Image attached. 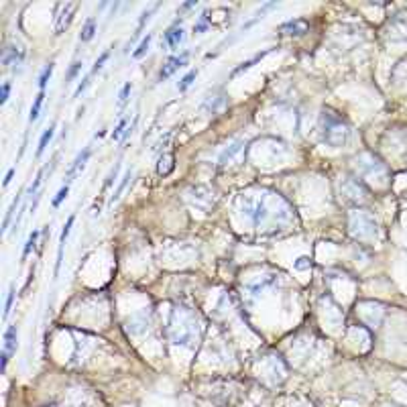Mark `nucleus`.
I'll use <instances>...</instances> for the list:
<instances>
[{"instance_id":"obj_1","label":"nucleus","mask_w":407,"mask_h":407,"mask_svg":"<svg viewBox=\"0 0 407 407\" xmlns=\"http://www.w3.org/2000/svg\"><path fill=\"white\" fill-rule=\"evenodd\" d=\"M320 124H322V137H324V141L328 143V145L340 147L342 143H346L348 128H346V124L342 122L340 116H336L330 110H324L322 118H320Z\"/></svg>"},{"instance_id":"obj_2","label":"nucleus","mask_w":407,"mask_h":407,"mask_svg":"<svg viewBox=\"0 0 407 407\" xmlns=\"http://www.w3.org/2000/svg\"><path fill=\"white\" fill-rule=\"evenodd\" d=\"M188 59H190V51H184L182 55H175V57H169L167 61H165V65L161 67V71H159V77H157V81H165V79H169L177 69H182L184 65H188Z\"/></svg>"},{"instance_id":"obj_3","label":"nucleus","mask_w":407,"mask_h":407,"mask_svg":"<svg viewBox=\"0 0 407 407\" xmlns=\"http://www.w3.org/2000/svg\"><path fill=\"white\" fill-rule=\"evenodd\" d=\"M57 11H59V15H57V19H55V35H61V33L69 27V23H71V19H73V15H75V11H77V3L59 5Z\"/></svg>"},{"instance_id":"obj_4","label":"nucleus","mask_w":407,"mask_h":407,"mask_svg":"<svg viewBox=\"0 0 407 407\" xmlns=\"http://www.w3.org/2000/svg\"><path fill=\"white\" fill-rule=\"evenodd\" d=\"M17 344H19V332L17 326H9L5 332V348H3V371H7V365L11 360V356L17 352Z\"/></svg>"},{"instance_id":"obj_5","label":"nucleus","mask_w":407,"mask_h":407,"mask_svg":"<svg viewBox=\"0 0 407 407\" xmlns=\"http://www.w3.org/2000/svg\"><path fill=\"white\" fill-rule=\"evenodd\" d=\"M90 155H92V147H90V145H88V147H84V151H79V153H77V157L73 159V163H71L69 169H67L65 184H71V182L75 179V175H77V173L84 171V167H86V163H88Z\"/></svg>"},{"instance_id":"obj_6","label":"nucleus","mask_w":407,"mask_h":407,"mask_svg":"<svg viewBox=\"0 0 407 407\" xmlns=\"http://www.w3.org/2000/svg\"><path fill=\"white\" fill-rule=\"evenodd\" d=\"M271 51H273V49H265V51L257 53L255 57H251V59H247V61H242V63H240L238 67H234V69H232V73H230V79H232V77H236V75H240L242 71H249V69H251V67H253L255 63H259V61H261L263 57H267V55H269Z\"/></svg>"},{"instance_id":"obj_7","label":"nucleus","mask_w":407,"mask_h":407,"mask_svg":"<svg viewBox=\"0 0 407 407\" xmlns=\"http://www.w3.org/2000/svg\"><path fill=\"white\" fill-rule=\"evenodd\" d=\"M182 41H184V31L177 27H171L165 35H163V43H165V47H169V49H175Z\"/></svg>"},{"instance_id":"obj_8","label":"nucleus","mask_w":407,"mask_h":407,"mask_svg":"<svg viewBox=\"0 0 407 407\" xmlns=\"http://www.w3.org/2000/svg\"><path fill=\"white\" fill-rule=\"evenodd\" d=\"M130 177H132V169H126V173L120 177V184L116 186V190L112 192V196H110V202H108V206H114L118 200H120V196H122V192L126 190V186H128V182H130Z\"/></svg>"},{"instance_id":"obj_9","label":"nucleus","mask_w":407,"mask_h":407,"mask_svg":"<svg viewBox=\"0 0 407 407\" xmlns=\"http://www.w3.org/2000/svg\"><path fill=\"white\" fill-rule=\"evenodd\" d=\"M23 196H25V190H21V192L17 194V198L13 200V204L9 206V210H7V214H5V222H3V232H7V230L11 228V222H13L15 210H17V208H19V204L23 202Z\"/></svg>"},{"instance_id":"obj_10","label":"nucleus","mask_w":407,"mask_h":407,"mask_svg":"<svg viewBox=\"0 0 407 407\" xmlns=\"http://www.w3.org/2000/svg\"><path fill=\"white\" fill-rule=\"evenodd\" d=\"M159 9V5H155V7H151V9H147L143 15H141V19H139V25H137V31H134V35L130 37V41H128V47H130V43H134L137 39H139V35L143 33V29H145V25L149 23V19H151V15L155 13Z\"/></svg>"},{"instance_id":"obj_11","label":"nucleus","mask_w":407,"mask_h":407,"mask_svg":"<svg viewBox=\"0 0 407 407\" xmlns=\"http://www.w3.org/2000/svg\"><path fill=\"white\" fill-rule=\"evenodd\" d=\"M53 134H55V122H51L49 124V128L47 130H43V134H41V139H39V145H37V159L45 153V149H47V145L51 143V139H53Z\"/></svg>"},{"instance_id":"obj_12","label":"nucleus","mask_w":407,"mask_h":407,"mask_svg":"<svg viewBox=\"0 0 407 407\" xmlns=\"http://www.w3.org/2000/svg\"><path fill=\"white\" fill-rule=\"evenodd\" d=\"M23 57H25L23 51H19L17 47H9V49H5L3 63H5V65H19V63L23 61Z\"/></svg>"},{"instance_id":"obj_13","label":"nucleus","mask_w":407,"mask_h":407,"mask_svg":"<svg viewBox=\"0 0 407 407\" xmlns=\"http://www.w3.org/2000/svg\"><path fill=\"white\" fill-rule=\"evenodd\" d=\"M94 35H96V19L90 17V19L84 23V29H81V33H79V41H81V43L92 41Z\"/></svg>"},{"instance_id":"obj_14","label":"nucleus","mask_w":407,"mask_h":407,"mask_svg":"<svg viewBox=\"0 0 407 407\" xmlns=\"http://www.w3.org/2000/svg\"><path fill=\"white\" fill-rule=\"evenodd\" d=\"M281 31H291L289 35H301L307 31V23L305 21H289V23L281 25Z\"/></svg>"},{"instance_id":"obj_15","label":"nucleus","mask_w":407,"mask_h":407,"mask_svg":"<svg viewBox=\"0 0 407 407\" xmlns=\"http://www.w3.org/2000/svg\"><path fill=\"white\" fill-rule=\"evenodd\" d=\"M43 102H45V92H39V94H37V98H35V102H33V106H31L29 122H35V120L39 118V114H41V108H43Z\"/></svg>"},{"instance_id":"obj_16","label":"nucleus","mask_w":407,"mask_h":407,"mask_svg":"<svg viewBox=\"0 0 407 407\" xmlns=\"http://www.w3.org/2000/svg\"><path fill=\"white\" fill-rule=\"evenodd\" d=\"M39 230H33L31 234H29V238H27V242H25V249H23V257H21V261L25 263L27 261V257L31 255V251L35 249V244H37V238H39Z\"/></svg>"},{"instance_id":"obj_17","label":"nucleus","mask_w":407,"mask_h":407,"mask_svg":"<svg viewBox=\"0 0 407 407\" xmlns=\"http://www.w3.org/2000/svg\"><path fill=\"white\" fill-rule=\"evenodd\" d=\"M53 69H55V63H49V65H45L43 67V71L39 73V92H45V86H47V81L51 79V75H53Z\"/></svg>"},{"instance_id":"obj_18","label":"nucleus","mask_w":407,"mask_h":407,"mask_svg":"<svg viewBox=\"0 0 407 407\" xmlns=\"http://www.w3.org/2000/svg\"><path fill=\"white\" fill-rule=\"evenodd\" d=\"M151 41H153V33H147V37H143V41L139 43V47H137V51L132 53V57H134V59H141V57H145V55H147V51H149V45H151Z\"/></svg>"},{"instance_id":"obj_19","label":"nucleus","mask_w":407,"mask_h":407,"mask_svg":"<svg viewBox=\"0 0 407 407\" xmlns=\"http://www.w3.org/2000/svg\"><path fill=\"white\" fill-rule=\"evenodd\" d=\"M198 77V69H192V71H188L184 77H182V81L177 84V90L179 92H188V88L194 84V79Z\"/></svg>"},{"instance_id":"obj_20","label":"nucleus","mask_w":407,"mask_h":407,"mask_svg":"<svg viewBox=\"0 0 407 407\" xmlns=\"http://www.w3.org/2000/svg\"><path fill=\"white\" fill-rule=\"evenodd\" d=\"M128 116H122L120 120H118V124L114 126V130H112V141H118L120 137H124V132H126V128H128Z\"/></svg>"},{"instance_id":"obj_21","label":"nucleus","mask_w":407,"mask_h":407,"mask_svg":"<svg viewBox=\"0 0 407 407\" xmlns=\"http://www.w3.org/2000/svg\"><path fill=\"white\" fill-rule=\"evenodd\" d=\"M130 92H132V84H130V81H126V84L122 86V90H120V94H118V108H124L128 104Z\"/></svg>"},{"instance_id":"obj_22","label":"nucleus","mask_w":407,"mask_h":407,"mask_svg":"<svg viewBox=\"0 0 407 407\" xmlns=\"http://www.w3.org/2000/svg\"><path fill=\"white\" fill-rule=\"evenodd\" d=\"M45 171H47V167L39 169V173H37L35 182H33V184L29 186V190H27V194H29V196H37V194H39V188H41V184H43V175H45Z\"/></svg>"},{"instance_id":"obj_23","label":"nucleus","mask_w":407,"mask_h":407,"mask_svg":"<svg viewBox=\"0 0 407 407\" xmlns=\"http://www.w3.org/2000/svg\"><path fill=\"white\" fill-rule=\"evenodd\" d=\"M67 194H69V184H65V186H63V188H61V190H59V192H57V196H55V198H53V202H51V206H53V208H55V210H57V208H59V206H61V204H63V200H65V198H67Z\"/></svg>"},{"instance_id":"obj_24","label":"nucleus","mask_w":407,"mask_h":407,"mask_svg":"<svg viewBox=\"0 0 407 407\" xmlns=\"http://www.w3.org/2000/svg\"><path fill=\"white\" fill-rule=\"evenodd\" d=\"M108 57H110V51H102L100 53V57L96 59V63H94V67H92V71H90V75H96L102 67H104V63L108 61Z\"/></svg>"},{"instance_id":"obj_25","label":"nucleus","mask_w":407,"mask_h":407,"mask_svg":"<svg viewBox=\"0 0 407 407\" xmlns=\"http://www.w3.org/2000/svg\"><path fill=\"white\" fill-rule=\"evenodd\" d=\"M73 222H75V216L71 214V216L67 218V222L63 224V230H61V236H59V244H65V240H67V236H69V232H71Z\"/></svg>"},{"instance_id":"obj_26","label":"nucleus","mask_w":407,"mask_h":407,"mask_svg":"<svg viewBox=\"0 0 407 407\" xmlns=\"http://www.w3.org/2000/svg\"><path fill=\"white\" fill-rule=\"evenodd\" d=\"M90 79H92V75L88 73V75H86L84 79L79 81V86H77V88H75V92H73V100H75V98H79L81 94H84V92L88 90V86H90Z\"/></svg>"},{"instance_id":"obj_27","label":"nucleus","mask_w":407,"mask_h":407,"mask_svg":"<svg viewBox=\"0 0 407 407\" xmlns=\"http://www.w3.org/2000/svg\"><path fill=\"white\" fill-rule=\"evenodd\" d=\"M81 71V63L79 61H73L71 63V67H69V71H67V75H65V84H69V81H73L75 77H77V73Z\"/></svg>"},{"instance_id":"obj_28","label":"nucleus","mask_w":407,"mask_h":407,"mask_svg":"<svg viewBox=\"0 0 407 407\" xmlns=\"http://www.w3.org/2000/svg\"><path fill=\"white\" fill-rule=\"evenodd\" d=\"M13 303H15V285H11L9 293H7V303H5V320L9 318L11 309H13Z\"/></svg>"},{"instance_id":"obj_29","label":"nucleus","mask_w":407,"mask_h":407,"mask_svg":"<svg viewBox=\"0 0 407 407\" xmlns=\"http://www.w3.org/2000/svg\"><path fill=\"white\" fill-rule=\"evenodd\" d=\"M11 88H13L11 81H5L3 84V88H0V104H7V100L11 96Z\"/></svg>"},{"instance_id":"obj_30","label":"nucleus","mask_w":407,"mask_h":407,"mask_svg":"<svg viewBox=\"0 0 407 407\" xmlns=\"http://www.w3.org/2000/svg\"><path fill=\"white\" fill-rule=\"evenodd\" d=\"M206 29H208V13H202L200 21H198L196 27H194V33H204Z\"/></svg>"},{"instance_id":"obj_31","label":"nucleus","mask_w":407,"mask_h":407,"mask_svg":"<svg viewBox=\"0 0 407 407\" xmlns=\"http://www.w3.org/2000/svg\"><path fill=\"white\" fill-rule=\"evenodd\" d=\"M240 145H242V141H238L236 145H232L230 149H226V151L220 155V163H226V159H230V157H232V155H234V153L240 149Z\"/></svg>"},{"instance_id":"obj_32","label":"nucleus","mask_w":407,"mask_h":407,"mask_svg":"<svg viewBox=\"0 0 407 407\" xmlns=\"http://www.w3.org/2000/svg\"><path fill=\"white\" fill-rule=\"evenodd\" d=\"M118 169H120V163H116V165H114V169H112V171L108 173V177H106V184H104V192H106V190H108V188H110V186H112V184L116 182V175H118Z\"/></svg>"},{"instance_id":"obj_33","label":"nucleus","mask_w":407,"mask_h":407,"mask_svg":"<svg viewBox=\"0 0 407 407\" xmlns=\"http://www.w3.org/2000/svg\"><path fill=\"white\" fill-rule=\"evenodd\" d=\"M61 261H63V244H59V249H57V263H55V279L59 277V271H61Z\"/></svg>"},{"instance_id":"obj_34","label":"nucleus","mask_w":407,"mask_h":407,"mask_svg":"<svg viewBox=\"0 0 407 407\" xmlns=\"http://www.w3.org/2000/svg\"><path fill=\"white\" fill-rule=\"evenodd\" d=\"M13 177H15V167H11V169H9V173H7V177H5V188H7V186L13 182Z\"/></svg>"},{"instance_id":"obj_35","label":"nucleus","mask_w":407,"mask_h":407,"mask_svg":"<svg viewBox=\"0 0 407 407\" xmlns=\"http://www.w3.org/2000/svg\"><path fill=\"white\" fill-rule=\"evenodd\" d=\"M39 200H41V194H37V196H35V200H33V204H31V214H35V210H37V204H39Z\"/></svg>"},{"instance_id":"obj_36","label":"nucleus","mask_w":407,"mask_h":407,"mask_svg":"<svg viewBox=\"0 0 407 407\" xmlns=\"http://www.w3.org/2000/svg\"><path fill=\"white\" fill-rule=\"evenodd\" d=\"M198 3H196V0H192V3H186V5H182L179 7V11H188V9H192V7H196Z\"/></svg>"}]
</instances>
